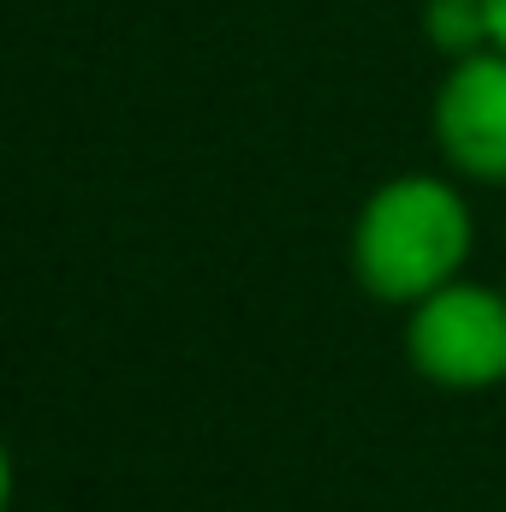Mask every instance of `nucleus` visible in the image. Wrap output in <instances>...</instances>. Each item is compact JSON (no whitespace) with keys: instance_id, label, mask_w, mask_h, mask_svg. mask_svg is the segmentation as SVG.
Wrapping results in <instances>:
<instances>
[{"instance_id":"1","label":"nucleus","mask_w":506,"mask_h":512,"mask_svg":"<svg viewBox=\"0 0 506 512\" xmlns=\"http://www.w3.org/2000/svg\"><path fill=\"white\" fill-rule=\"evenodd\" d=\"M477 245L471 203L441 173H393L364 197L352 221V274L376 304H423L429 292L465 280Z\"/></svg>"},{"instance_id":"2","label":"nucleus","mask_w":506,"mask_h":512,"mask_svg":"<svg viewBox=\"0 0 506 512\" xmlns=\"http://www.w3.org/2000/svg\"><path fill=\"white\" fill-rule=\"evenodd\" d=\"M405 364L429 387L489 393L506 387V286L453 280L405 310Z\"/></svg>"},{"instance_id":"3","label":"nucleus","mask_w":506,"mask_h":512,"mask_svg":"<svg viewBox=\"0 0 506 512\" xmlns=\"http://www.w3.org/2000/svg\"><path fill=\"white\" fill-rule=\"evenodd\" d=\"M429 131L459 179L506 185V48L447 60L429 102Z\"/></svg>"},{"instance_id":"4","label":"nucleus","mask_w":506,"mask_h":512,"mask_svg":"<svg viewBox=\"0 0 506 512\" xmlns=\"http://www.w3.org/2000/svg\"><path fill=\"white\" fill-rule=\"evenodd\" d=\"M423 36L441 60H465L477 48H495L483 0H423Z\"/></svg>"},{"instance_id":"5","label":"nucleus","mask_w":506,"mask_h":512,"mask_svg":"<svg viewBox=\"0 0 506 512\" xmlns=\"http://www.w3.org/2000/svg\"><path fill=\"white\" fill-rule=\"evenodd\" d=\"M489 6V36H495V48H506V0H483Z\"/></svg>"}]
</instances>
